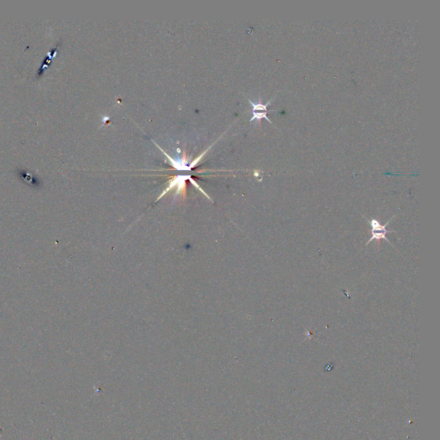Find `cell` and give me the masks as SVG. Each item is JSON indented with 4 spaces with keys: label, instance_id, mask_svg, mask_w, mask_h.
I'll use <instances>...</instances> for the list:
<instances>
[{
    "label": "cell",
    "instance_id": "cell-1",
    "mask_svg": "<svg viewBox=\"0 0 440 440\" xmlns=\"http://www.w3.org/2000/svg\"><path fill=\"white\" fill-rule=\"evenodd\" d=\"M153 142L154 144L158 147V149L162 151V153L165 155V157H167L168 161L170 162L171 166L175 168L176 170H179V171H189V170H192L193 168L196 167V165L199 163V161L202 159L204 156H205V153L207 152V150H209L208 149V150H205L202 154L199 155V157L196 158L194 161H192L191 163H189V160L187 159L186 157H185V155H184V157H183V158H179V159L173 158V157H170V155L167 153L165 150H163L157 143H155V141H153Z\"/></svg>",
    "mask_w": 440,
    "mask_h": 440
},
{
    "label": "cell",
    "instance_id": "cell-2",
    "mask_svg": "<svg viewBox=\"0 0 440 440\" xmlns=\"http://www.w3.org/2000/svg\"><path fill=\"white\" fill-rule=\"evenodd\" d=\"M190 178H191V176H189V175L175 176L173 179L170 180L167 189L160 195L159 197L157 198V200L161 199L162 197L166 195L167 193L170 192L175 188L176 189V193L183 192V190L186 188L187 180H189Z\"/></svg>",
    "mask_w": 440,
    "mask_h": 440
},
{
    "label": "cell",
    "instance_id": "cell-3",
    "mask_svg": "<svg viewBox=\"0 0 440 440\" xmlns=\"http://www.w3.org/2000/svg\"><path fill=\"white\" fill-rule=\"evenodd\" d=\"M391 220L392 219H390L388 223L384 225H380V223H379V221L377 220V219H372V220L369 221L370 225L372 226V237L371 238V239L369 240L368 243H367V245H368L371 242L375 240V239H377V240L385 239V240H387V241L389 242L388 239L385 238V235H386L387 233H391L392 232H388V231L385 230V228H386V226L390 224V222L391 221Z\"/></svg>",
    "mask_w": 440,
    "mask_h": 440
},
{
    "label": "cell",
    "instance_id": "cell-4",
    "mask_svg": "<svg viewBox=\"0 0 440 440\" xmlns=\"http://www.w3.org/2000/svg\"><path fill=\"white\" fill-rule=\"evenodd\" d=\"M274 98H275V97L267 101L266 104H262L261 101H259V102H254V101H252L249 99H248V101L251 105L252 108H253V110H252L253 113H264V112L268 111L267 110V107L271 104V102L274 100Z\"/></svg>",
    "mask_w": 440,
    "mask_h": 440
}]
</instances>
